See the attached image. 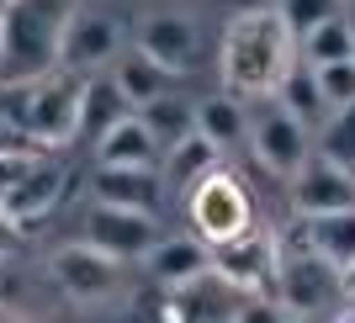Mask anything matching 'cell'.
I'll list each match as a JSON object with an SVG mask.
<instances>
[{"mask_svg":"<svg viewBox=\"0 0 355 323\" xmlns=\"http://www.w3.org/2000/svg\"><path fill=\"white\" fill-rule=\"evenodd\" d=\"M292 59H297V37L276 6H244L239 16H228L223 48H218L223 90H234L244 101H260V96L276 90V80L286 74Z\"/></svg>","mask_w":355,"mask_h":323,"instance_id":"obj_1","label":"cell"},{"mask_svg":"<svg viewBox=\"0 0 355 323\" xmlns=\"http://www.w3.org/2000/svg\"><path fill=\"white\" fill-rule=\"evenodd\" d=\"M74 0H0V80L32 85L59 69Z\"/></svg>","mask_w":355,"mask_h":323,"instance_id":"obj_2","label":"cell"},{"mask_svg":"<svg viewBox=\"0 0 355 323\" xmlns=\"http://www.w3.org/2000/svg\"><path fill=\"white\" fill-rule=\"evenodd\" d=\"M340 297H345V270L313 250L302 222L292 234H282V270H276V302H282V313H292V318L334 313Z\"/></svg>","mask_w":355,"mask_h":323,"instance_id":"obj_3","label":"cell"},{"mask_svg":"<svg viewBox=\"0 0 355 323\" xmlns=\"http://www.w3.org/2000/svg\"><path fill=\"white\" fill-rule=\"evenodd\" d=\"M159 313L175 318V323H228V318H254V313H282V302L244 292V286H234V281L223 276L218 265H207V270L164 286Z\"/></svg>","mask_w":355,"mask_h":323,"instance_id":"obj_4","label":"cell"},{"mask_svg":"<svg viewBox=\"0 0 355 323\" xmlns=\"http://www.w3.org/2000/svg\"><path fill=\"white\" fill-rule=\"evenodd\" d=\"M186 218H191V234L218 244V238H228V234H239V228L254 222V196H250V186L218 159L212 170H202V175L186 186Z\"/></svg>","mask_w":355,"mask_h":323,"instance_id":"obj_5","label":"cell"},{"mask_svg":"<svg viewBox=\"0 0 355 323\" xmlns=\"http://www.w3.org/2000/svg\"><path fill=\"white\" fill-rule=\"evenodd\" d=\"M64 196V159L53 148L43 154H0V207L11 212L21 228L43 222Z\"/></svg>","mask_w":355,"mask_h":323,"instance_id":"obj_6","label":"cell"},{"mask_svg":"<svg viewBox=\"0 0 355 323\" xmlns=\"http://www.w3.org/2000/svg\"><path fill=\"white\" fill-rule=\"evenodd\" d=\"M80 101H85V74L74 69H53L43 80H32L27 90V117H32V138L43 148H69L80 138Z\"/></svg>","mask_w":355,"mask_h":323,"instance_id":"obj_7","label":"cell"},{"mask_svg":"<svg viewBox=\"0 0 355 323\" xmlns=\"http://www.w3.org/2000/svg\"><path fill=\"white\" fill-rule=\"evenodd\" d=\"M212 265H218V270L234 281V286H244V292H254V297H276V270H282V234H276V228H260V222H250V228H239V234H228V238H218V244H212Z\"/></svg>","mask_w":355,"mask_h":323,"instance_id":"obj_8","label":"cell"},{"mask_svg":"<svg viewBox=\"0 0 355 323\" xmlns=\"http://www.w3.org/2000/svg\"><path fill=\"white\" fill-rule=\"evenodd\" d=\"M85 238L96 250H106L112 260L133 265V260H148V250L159 244V218L144 212V207H117V202H96L85 212Z\"/></svg>","mask_w":355,"mask_h":323,"instance_id":"obj_9","label":"cell"},{"mask_svg":"<svg viewBox=\"0 0 355 323\" xmlns=\"http://www.w3.org/2000/svg\"><path fill=\"white\" fill-rule=\"evenodd\" d=\"M250 154L266 175L292 180L297 170H302V159L313 154V143H308V128H302L282 101H270L266 112L250 117Z\"/></svg>","mask_w":355,"mask_h":323,"instance_id":"obj_10","label":"cell"},{"mask_svg":"<svg viewBox=\"0 0 355 323\" xmlns=\"http://www.w3.org/2000/svg\"><path fill=\"white\" fill-rule=\"evenodd\" d=\"M48 270H53V286H59L69 302H80V308L106 302V297L122 286V260H112L106 250H96L90 238L64 244V250L48 260Z\"/></svg>","mask_w":355,"mask_h":323,"instance_id":"obj_11","label":"cell"},{"mask_svg":"<svg viewBox=\"0 0 355 323\" xmlns=\"http://www.w3.org/2000/svg\"><path fill=\"white\" fill-rule=\"evenodd\" d=\"M122 53V27L112 16L101 11H85V6H74L69 21H64V48H59V64L74 74H101L112 69Z\"/></svg>","mask_w":355,"mask_h":323,"instance_id":"obj_12","label":"cell"},{"mask_svg":"<svg viewBox=\"0 0 355 323\" xmlns=\"http://www.w3.org/2000/svg\"><path fill=\"white\" fill-rule=\"evenodd\" d=\"M292 191V212L297 218H318V212H340V207H355V170L329 154H308L302 170L286 180Z\"/></svg>","mask_w":355,"mask_h":323,"instance_id":"obj_13","label":"cell"},{"mask_svg":"<svg viewBox=\"0 0 355 323\" xmlns=\"http://www.w3.org/2000/svg\"><path fill=\"white\" fill-rule=\"evenodd\" d=\"M138 48L154 53L164 69L186 74L202 59V32H196L191 16H180V11H148L144 21H138Z\"/></svg>","mask_w":355,"mask_h":323,"instance_id":"obj_14","label":"cell"},{"mask_svg":"<svg viewBox=\"0 0 355 323\" xmlns=\"http://www.w3.org/2000/svg\"><path fill=\"white\" fill-rule=\"evenodd\" d=\"M90 196L96 202H117V207H154L164 202V175L159 164H96L90 175Z\"/></svg>","mask_w":355,"mask_h":323,"instance_id":"obj_15","label":"cell"},{"mask_svg":"<svg viewBox=\"0 0 355 323\" xmlns=\"http://www.w3.org/2000/svg\"><path fill=\"white\" fill-rule=\"evenodd\" d=\"M196 132H202L218 154L250 148V106H244V96L218 90V96H207V101H196Z\"/></svg>","mask_w":355,"mask_h":323,"instance_id":"obj_16","label":"cell"},{"mask_svg":"<svg viewBox=\"0 0 355 323\" xmlns=\"http://www.w3.org/2000/svg\"><path fill=\"white\" fill-rule=\"evenodd\" d=\"M270 101H282L286 112L313 132L324 128V117H329V96H324V85H318V69H313L302 53L286 64V74L276 80V90H270Z\"/></svg>","mask_w":355,"mask_h":323,"instance_id":"obj_17","label":"cell"},{"mask_svg":"<svg viewBox=\"0 0 355 323\" xmlns=\"http://www.w3.org/2000/svg\"><path fill=\"white\" fill-rule=\"evenodd\" d=\"M90 148H96V164H164V148L154 143V132L144 128L138 112H128L122 122H112Z\"/></svg>","mask_w":355,"mask_h":323,"instance_id":"obj_18","label":"cell"},{"mask_svg":"<svg viewBox=\"0 0 355 323\" xmlns=\"http://www.w3.org/2000/svg\"><path fill=\"white\" fill-rule=\"evenodd\" d=\"M112 80L122 85V96L133 106H144V101H154V96H164V90H175V80L180 74L175 69H164L154 53H144V48H122L117 53V64H112Z\"/></svg>","mask_w":355,"mask_h":323,"instance_id":"obj_19","label":"cell"},{"mask_svg":"<svg viewBox=\"0 0 355 323\" xmlns=\"http://www.w3.org/2000/svg\"><path fill=\"white\" fill-rule=\"evenodd\" d=\"M128 112H138L128 96H122V85L112 80V69H101V74H85V101H80V138H101L112 122H122Z\"/></svg>","mask_w":355,"mask_h":323,"instance_id":"obj_20","label":"cell"},{"mask_svg":"<svg viewBox=\"0 0 355 323\" xmlns=\"http://www.w3.org/2000/svg\"><path fill=\"white\" fill-rule=\"evenodd\" d=\"M148 276L159 281V286H175V281H186V276H196V270H207L212 265V244L202 234H191V238H159L154 250H148Z\"/></svg>","mask_w":355,"mask_h":323,"instance_id":"obj_21","label":"cell"},{"mask_svg":"<svg viewBox=\"0 0 355 323\" xmlns=\"http://www.w3.org/2000/svg\"><path fill=\"white\" fill-rule=\"evenodd\" d=\"M302 234L329 265L350 270L355 265V207H340V212H318V218H297Z\"/></svg>","mask_w":355,"mask_h":323,"instance_id":"obj_22","label":"cell"},{"mask_svg":"<svg viewBox=\"0 0 355 323\" xmlns=\"http://www.w3.org/2000/svg\"><path fill=\"white\" fill-rule=\"evenodd\" d=\"M138 117H144V128L154 132V143L170 154L186 132H196V101H186L180 90H164V96H154V101L138 106Z\"/></svg>","mask_w":355,"mask_h":323,"instance_id":"obj_23","label":"cell"},{"mask_svg":"<svg viewBox=\"0 0 355 323\" xmlns=\"http://www.w3.org/2000/svg\"><path fill=\"white\" fill-rule=\"evenodd\" d=\"M27 90L32 85H11V80H0V154H43V143L32 138Z\"/></svg>","mask_w":355,"mask_h":323,"instance_id":"obj_24","label":"cell"},{"mask_svg":"<svg viewBox=\"0 0 355 323\" xmlns=\"http://www.w3.org/2000/svg\"><path fill=\"white\" fill-rule=\"evenodd\" d=\"M297 53L308 64H329V59H355V27H350V11L329 16V21H318L313 32H302L297 37Z\"/></svg>","mask_w":355,"mask_h":323,"instance_id":"obj_25","label":"cell"},{"mask_svg":"<svg viewBox=\"0 0 355 323\" xmlns=\"http://www.w3.org/2000/svg\"><path fill=\"white\" fill-rule=\"evenodd\" d=\"M318 154H329V159H340V164L355 170V101L334 106L324 117V128H318Z\"/></svg>","mask_w":355,"mask_h":323,"instance_id":"obj_26","label":"cell"},{"mask_svg":"<svg viewBox=\"0 0 355 323\" xmlns=\"http://www.w3.org/2000/svg\"><path fill=\"white\" fill-rule=\"evenodd\" d=\"M276 11H282V21L292 27V37H302V32H313L318 21L340 16L345 0H276Z\"/></svg>","mask_w":355,"mask_h":323,"instance_id":"obj_27","label":"cell"},{"mask_svg":"<svg viewBox=\"0 0 355 323\" xmlns=\"http://www.w3.org/2000/svg\"><path fill=\"white\" fill-rule=\"evenodd\" d=\"M170 164H175V170H180V180L191 186V180L202 175V170H212V164H218V148H212L207 138H202V132H186V138H180L175 148H170Z\"/></svg>","mask_w":355,"mask_h":323,"instance_id":"obj_28","label":"cell"},{"mask_svg":"<svg viewBox=\"0 0 355 323\" xmlns=\"http://www.w3.org/2000/svg\"><path fill=\"white\" fill-rule=\"evenodd\" d=\"M313 69H318V85L329 96V112L355 101V59H329V64H313Z\"/></svg>","mask_w":355,"mask_h":323,"instance_id":"obj_29","label":"cell"},{"mask_svg":"<svg viewBox=\"0 0 355 323\" xmlns=\"http://www.w3.org/2000/svg\"><path fill=\"white\" fill-rule=\"evenodd\" d=\"M21 238H27V228H21L6 207H0V260H11V254L21 250Z\"/></svg>","mask_w":355,"mask_h":323,"instance_id":"obj_30","label":"cell"},{"mask_svg":"<svg viewBox=\"0 0 355 323\" xmlns=\"http://www.w3.org/2000/svg\"><path fill=\"white\" fill-rule=\"evenodd\" d=\"M350 292H355V265L345 270V297H350Z\"/></svg>","mask_w":355,"mask_h":323,"instance_id":"obj_31","label":"cell"},{"mask_svg":"<svg viewBox=\"0 0 355 323\" xmlns=\"http://www.w3.org/2000/svg\"><path fill=\"white\" fill-rule=\"evenodd\" d=\"M350 27H355V11H350Z\"/></svg>","mask_w":355,"mask_h":323,"instance_id":"obj_32","label":"cell"},{"mask_svg":"<svg viewBox=\"0 0 355 323\" xmlns=\"http://www.w3.org/2000/svg\"><path fill=\"white\" fill-rule=\"evenodd\" d=\"M345 6H355V0H345Z\"/></svg>","mask_w":355,"mask_h":323,"instance_id":"obj_33","label":"cell"}]
</instances>
